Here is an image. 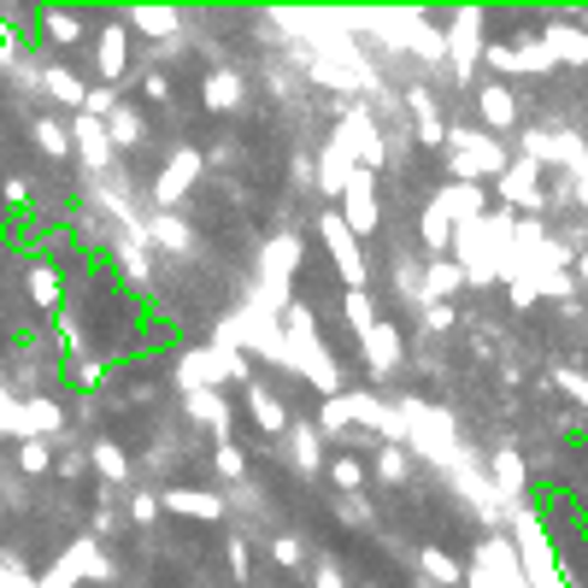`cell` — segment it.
I'll use <instances>...</instances> for the list:
<instances>
[{"mask_svg": "<svg viewBox=\"0 0 588 588\" xmlns=\"http://www.w3.org/2000/svg\"><path fill=\"white\" fill-rule=\"evenodd\" d=\"M171 512H183V518H218L224 501L218 495H206V488H177V495H165Z\"/></svg>", "mask_w": 588, "mask_h": 588, "instance_id": "obj_7", "label": "cell"}, {"mask_svg": "<svg viewBox=\"0 0 588 588\" xmlns=\"http://www.w3.org/2000/svg\"><path fill=\"white\" fill-rule=\"evenodd\" d=\"M435 200L447 206V218H471V213H483V183H453Z\"/></svg>", "mask_w": 588, "mask_h": 588, "instance_id": "obj_9", "label": "cell"}, {"mask_svg": "<svg viewBox=\"0 0 588 588\" xmlns=\"http://www.w3.org/2000/svg\"><path fill=\"white\" fill-rule=\"evenodd\" d=\"M218 465H224V477H241V453H236L230 442L218 447Z\"/></svg>", "mask_w": 588, "mask_h": 588, "instance_id": "obj_24", "label": "cell"}, {"mask_svg": "<svg viewBox=\"0 0 588 588\" xmlns=\"http://www.w3.org/2000/svg\"><path fill=\"white\" fill-rule=\"evenodd\" d=\"M442 154H447L453 171H460V183L506 177V165H512V159H506V147L488 136V130H483V136H477V130H447V147H442Z\"/></svg>", "mask_w": 588, "mask_h": 588, "instance_id": "obj_1", "label": "cell"}, {"mask_svg": "<svg viewBox=\"0 0 588 588\" xmlns=\"http://www.w3.org/2000/svg\"><path fill=\"white\" fill-rule=\"evenodd\" d=\"M447 289H460V271L453 265H430V295H447Z\"/></svg>", "mask_w": 588, "mask_h": 588, "instance_id": "obj_21", "label": "cell"}, {"mask_svg": "<svg viewBox=\"0 0 588 588\" xmlns=\"http://www.w3.org/2000/svg\"><path fill=\"white\" fill-rule=\"evenodd\" d=\"M330 483L348 488V495H353V488H365V460H359V453H336V460H330Z\"/></svg>", "mask_w": 588, "mask_h": 588, "instance_id": "obj_13", "label": "cell"}, {"mask_svg": "<svg viewBox=\"0 0 588 588\" xmlns=\"http://www.w3.org/2000/svg\"><path fill=\"white\" fill-rule=\"evenodd\" d=\"M94 460H101V471H106V477H124V453H112L106 442H101V453H94Z\"/></svg>", "mask_w": 588, "mask_h": 588, "instance_id": "obj_22", "label": "cell"}, {"mask_svg": "<svg viewBox=\"0 0 588 588\" xmlns=\"http://www.w3.org/2000/svg\"><path fill=\"white\" fill-rule=\"evenodd\" d=\"M324 248H330V265H336V277L348 282V289H365V259H359V241H348V224H341V213L324 218Z\"/></svg>", "mask_w": 588, "mask_h": 588, "instance_id": "obj_3", "label": "cell"}, {"mask_svg": "<svg viewBox=\"0 0 588 588\" xmlns=\"http://www.w3.org/2000/svg\"><path fill=\"white\" fill-rule=\"evenodd\" d=\"M195 171H200V159H195V154H183V159H177V165H171L165 177H159V200H177L183 188L195 183Z\"/></svg>", "mask_w": 588, "mask_h": 588, "instance_id": "obj_14", "label": "cell"}, {"mask_svg": "<svg viewBox=\"0 0 588 588\" xmlns=\"http://www.w3.org/2000/svg\"><path fill=\"white\" fill-rule=\"evenodd\" d=\"M341 224H348L353 236H371L376 224H383V206H376L371 171H353V177L341 183Z\"/></svg>", "mask_w": 588, "mask_h": 588, "instance_id": "obj_2", "label": "cell"}, {"mask_svg": "<svg viewBox=\"0 0 588 588\" xmlns=\"http://www.w3.org/2000/svg\"><path fill=\"white\" fill-rule=\"evenodd\" d=\"M289 435H295V460H300V465H307V471L324 465V435H318L312 424H295Z\"/></svg>", "mask_w": 588, "mask_h": 588, "instance_id": "obj_11", "label": "cell"}, {"mask_svg": "<svg viewBox=\"0 0 588 588\" xmlns=\"http://www.w3.org/2000/svg\"><path fill=\"white\" fill-rule=\"evenodd\" d=\"M424 241H430V248H447V241H453V218H447L442 200L424 206Z\"/></svg>", "mask_w": 588, "mask_h": 588, "instance_id": "obj_15", "label": "cell"}, {"mask_svg": "<svg viewBox=\"0 0 588 588\" xmlns=\"http://www.w3.org/2000/svg\"><path fill=\"white\" fill-rule=\"evenodd\" d=\"M341 307H348V318H353V330H359V336H371L376 324H383V318L371 312V295H365V289H348V300H341Z\"/></svg>", "mask_w": 588, "mask_h": 588, "instance_id": "obj_16", "label": "cell"}, {"mask_svg": "<svg viewBox=\"0 0 588 588\" xmlns=\"http://www.w3.org/2000/svg\"><path fill=\"white\" fill-rule=\"evenodd\" d=\"M424 571L435 577V582H465V571H460V559H453V554H442V547H424Z\"/></svg>", "mask_w": 588, "mask_h": 588, "instance_id": "obj_18", "label": "cell"}, {"mask_svg": "<svg viewBox=\"0 0 588 588\" xmlns=\"http://www.w3.org/2000/svg\"><path fill=\"white\" fill-rule=\"evenodd\" d=\"M554 383H559L565 394H577V401L588 406V376H582V371H571V365H565V371H554Z\"/></svg>", "mask_w": 588, "mask_h": 588, "instance_id": "obj_20", "label": "cell"}, {"mask_svg": "<svg viewBox=\"0 0 588 588\" xmlns=\"http://www.w3.org/2000/svg\"><path fill=\"white\" fill-rule=\"evenodd\" d=\"M236 94H241V83L230 78V71H213V78H206V106L230 112V106H236Z\"/></svg>", "mask_w": 588, "mask_h": 588, "instance_id": "obj_17", "label": "cell"}, {"mask_svg": "<svg viewBox=\"0 0 588 588\" xmlns=\"http://www.w3.org/2000/svg\"><path fill=\"white\" fill-rule=\"evenodd\" d=\"M124 60H130L124 30H118V24H106V35H101V78H106V83H118V78H124Z\"/></svg>", "mask_w": 588, "mask_h": 588, "instance_id": "obj_8", "label": "cell"}, {"mask_svg": "<svg viewBox=\"0 0 588 588\" xmlns=\"http://www.w3.org/2000/svg\"><path fill=\"white\" fill-rule=\"evenodd\" d=\"M318 588H348V582H341V571H330V565H324V571H318Z\"/></svg>", "mask_w": 588, "mask_h": 588, "instance_id": "obj_26", "label": "cell"}, {"mask_svg": "<svg viewBox=\"0 0 588 588\" xmlns=\"http://www.w3.org/2000/svg\"><path fill=\"white\" fill-rule=\"evenodd\" d=\"M501 195H506V200H536V165L512 159L506 177H501Z\"/></svg>", "mask_w": 588, "mask_h": 588, "instance_id": "obj_10", "label": "cell"}, {"mask_svg": "<svg viewBox=\"0 0 588 588\" xmlns=\"http://www.w3.org/2000/svg\"><path fill=\"white\" fill-rule=\"evenodd\" d=\"M142 30H154V35L171 30V12H142Z\"/></svg>", "mask_w": 588, "mask_h": 588, "instance_id": "obj_25", "label": "cell"}, {"mask_svg": "<svg viewBox=\"0 0 588 588\" xmlns=\"http://www.w3.org/2000/svg\"><path fill=\"white\" fill-rule=\"evenodd\" d=\"M271 554H277V565H289V571H300V565H307V547H300V536H277Z\"/></svg>", "mask_w": 588, "mask_h": 588, "instance_id": "obj_19", "label": "cell"}, {"mask_svg": "<svg viewBox=\"0 0 588 588\" xmlns=\"http://www.w3.org/2000/svg\"><path fill=\"white\" fill-rule=\"evenodd\" d=\"M365 348H371V365H394V359H401V330H394V324H376V330L365 336Z\"/></svg>", "mask_w": 588, "mask_h": 588, "instance_id": "obj_12", "label": "cell"}, {"mask_svg": "<svg viewBox=\"0 0 588 588\" xmlns=\"http://www.w3.org/2000/svg\"><path fill=\"white\" fill-rule=\"evenodd\" d=\"M582 277H588V259H582Z\"/></svg>", "mask_w": 588, "mask_h": 588, "instance_id": "obj_27", "label": "cell"}, {"mask_svg": "<svg viewBox=\"0 0 588 588\" xmlns=\"http://www.w3.org/2000/svg\"><path fill=\"white\" fill-rule=\"evenodd\" d=\"M477 118H483L488 136H495V130H512V124H518V101H512V89H506V83H483V89H477Z\"/></svg>", "mask_w": 588, "mask_h": 588, "instance_id": "obj_4", "label": "cell"}, {"mask_svg": "<svg viewBox=\"0 0 588 588\" xmlns=\"http://www.w3.org/2000/svg\"><path fill=\"white\" fill-rule=\"evenodd\" d=\"M541 48L554 53V60H565V65H588V35L577 24H547L541 30Z\"/></svg>", "mask_w": 588, "mask_h": 588, "instance_id": "obj_5", "label": "cell"}, {"mask_svg": "<svg viewBox=\"0 0 588 588\" xmlns=\"http://www.w3.org/2000/svg\"><path fill=\"white\" fill-rule=\"evenodd\" d=\"M248 419L265 430V435H289L295 424H289V412L277 406V394L271 389H248Z\"/></svg>", "mask_w": 588, "mask_h": 588, "instance_id": "obj_6", "label": "cell"}, {"mask_svg": "<svg viewBox=\"0 0 588 588\" xmlns=\"http://www.w3.org/2000/svg\"><path fill=\"white\" fill-rule=\"evenodd\" d=\"M383 477H406V460H401V447H383Z\"/></svg>", "mask_w": 588, "mask_h": 588, "instance_id": "obj_23", "label": "cell"}]
</instances>
